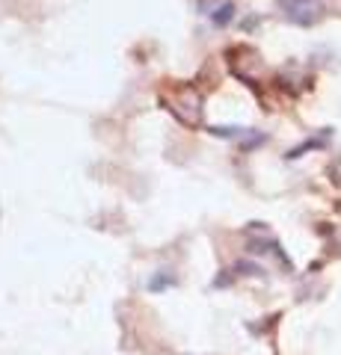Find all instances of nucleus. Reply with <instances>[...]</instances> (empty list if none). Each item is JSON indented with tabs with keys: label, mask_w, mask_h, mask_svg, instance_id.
<instances>
[{
	"label": "nucleus",
	"mask_w": 341,
	"mask_h": 355,
	"mask_svg": "<svg viewBox=\"0 0 341 355\" xmlns=\"http://www.w3.org/2000/svg\"><path fill=\"white\" fill-rule=\"evenodd\" d=\"M175 95H178V101L169 98V95H163V104H167V110L178 116L184 125H196V121L202 119V98H199V92L190 89V86H178V89H175Z\"/></svg>",
	"instance_id": "nucleus-1"
},
{
	"label": "nucleus",
	"mask_w": 341,
	"mask_h": 355,
	"mask_svg": "<svg viewBox=\"0 0 341 355\" xmlns=\"http://www.w3.org/2000/svg\"><path fill=\"white\" fill-rule=\"evenodd\" d=\"M279 3L285 18L294 21V24H315L324 12V6L317 0H279Z\"/></svg>",
	"instance_id": "nucleus-2"
}]
</instances>
